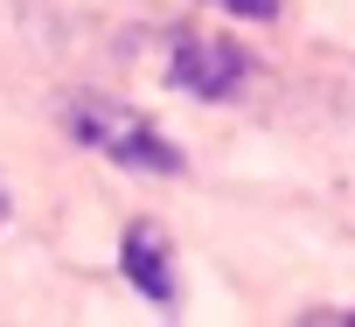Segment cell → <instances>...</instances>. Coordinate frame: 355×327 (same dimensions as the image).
Segmentation results:
<instances>
[{"mask_svg": "<svg viewBox=\"0 0 355 327\" xmlns=\"http://www.w3.org/2000/svg\"><path fill=\"white\" fill-rule=\"evenodd\" d=\"M63 125H70L77 146L119 160V168H132V175H182V168H189L182 146H174L160 125H146L139 112H125V105H112V98H70V105H63Z\"/></svg>", "mask_w": 355, "mask_h": 327, "instance_id": "1", "label": "cell"}, {"mask_svg": "<svg viewBox=\"0 0 355 327\" xmlns=\"http://www.w3.org/2000/svg\"><path fill=\"white\" fill-rule=\"evenodd\" d=\"M167 77H174V91H189V98H230L244 77H251V56L237 49V42H223V35H209V28H182L167 42Z\"/></svg>", "mask_w": 355, "mask_h": 327, "instance_id": "2", "label": "cell"}, {"mask_svg": "<svg viewBox=\"0 0 355 327\" xmlns=\"http://www.w3.org/2000/svg\"><path fill=\"white\" fill-rule=\"evenodd\" d=\"M119 258H125V279H132L153 306H174V299H182L174 251H167V237H160L153 223H132V230H125V244H119Z\"/></svg>", "mask_w": 355, "mask_h": 327, "instance_id": "3", "label": "cell"}, {"mask_svg": "<svg viewBox=\"0 0 355 327\" xmlns=\"http://www.w3.org/2000/svg\"><path fill=\"white\" fill-rule=\"evenodd\" d=\"M216 8H230V15H244V21H272L279 0H216Z\"/></svg>", "mask_w": 355, "mask_h": 327, "instance_id": "4", "label": "cell"}, {"mask_svg": "<svg viewBox=\"0 0 355 327\" xmlns=\"http://www.w3.org/2000/svg\"><path fill=\"white\" fill-rule=\"evenodd\" d=\"M306 320H313V327H355V313H334V306H327V313H306Z\"/></svg>", "mask_w": 355, "mask_h": 327, "instance_id": "5", "label": "cell"}, {"mask_svg": "<svg viewBox=\"0 0 355 327\" xmlns=\"http://www.w3.org/2000/svg\"><path fill=\"white\" fill-rule=\"evenodd\" d=\"M0 223H8V188H0Z\"/></svg>", "mask_w": 355, "mask_h": 327, "instance_id": "6", "label": "cell"}]
</instances>
